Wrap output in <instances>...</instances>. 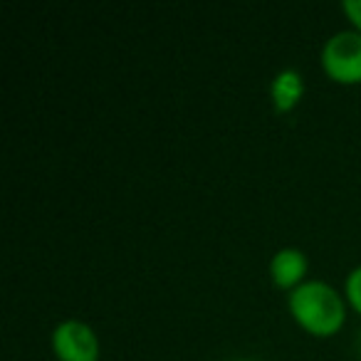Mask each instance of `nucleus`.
<instances>
[{"label": "nucleus", "instance_id": "8", "mask_svg": "<svg viewBox=\"0 0 361 361\" xmlns=\"http://www.w3.org/2000/svg\"><path fill=\"white\" fill-rule=\"evenodd\" d=\"M235 361H255V359H235Z\"/></svg>", "mask_w": 361, "mask_h": 361}, {"label": "nucleus", "instance_id": "1", "mask_svg": "<svg viewBox=\"0 0 361 361\" xmlns=\"http://www.w3.org/2000/svg\"><path fill=\"white\" fill-rule=\"evenodd\" d=\"M346 297L326 280H307L287 295V312L307 334L334 336L346 324Z\"/></svg>", "mask_w": 361, "mask_h": 361}, {"label": "nucleus", "instance_id": "5", "mask_svg": "<svg viewBox=\"0 0 361 361\" xmlns=\"http://www.w3.org/2000/svg\"><path fill=\"white\" fill-rule=\"evenodd\" d=\"M305 97V77L297 70H280L270 82V102L277 114H290Z\"/></svg>", "mask_w": 361, "mask_h": 361}, {"label": "nucleus", "instance_id": "6", "mask_svg": "<svg viewBox=\"0 0 361 361\" xmlns=\"http://www.w3.org/2000/svg\"><path fill=\"white\" fill-rule=\"evenodd\" d=\"M344 297L346 305L361 317V265H356L354 270L346 275L344 280Z\"/></svg>", "mask_w": 361, "mask_h": 361}, {"label": "nucleus", "instance_id": "3", "mask_svg": "<svg viewBox=\"0 0 361 361\" xmlns=\"http://www.w3.org/2000/svg\"><path fill=\"white\" fill-rule=\"evenodd\" d=\"M50 349L55 361H99L102 356L99 336L82 319H62L52 329Z\"/></svg>", "mask_w": 361, "mask_h": 361}, {"label": "nucleus", "instance_id": "7", "mask_svg": "<svg viewBox=\"0 0 361 361\" xmlns=\"http://www.w3.org/2000/svg\"><path fill=\"white\" fill-rule=\"evenodd\" d=\"M341 11H344L346 20L351 23V30L361 32V0H346V3H341Z\"/></svg>", "mask_w": 361, "mask_h": 361}, {"label": "nucleus", "instance_id": "2", "mask_svg": "<svg viewBox=\"0 0 361 361\" xmlns=\"http://www.w3.org/2000/svg\"><path fill=\"white\" fill-rule=\"evenodd\" d=\"M322 70L336 85H361V32H334L322 47Z\"/></svg>", "mask_w": 361, "mask_h": 361}, {"label": "nucleus", "instance_id": "4", "mask_svg": "<svg viewBox=\"0 0 361 361\" xmlns=\"http://www.w3.org/2000/svg\"><path fill=\"white\" fill-rule=\"evenodd\" d=\"M267 275H270L272 285L277 290L287 292L297 290L300 285H305L310 280V257L300 250V247H282L275 255L270 257V265H267Z\"/></svg>", "mask_w": 361, "mask_h": 361}, {"label": "nucleus", "instance_id": "9", "mask_svg": "<svg viewBox=\"0 0 361 361\" xmlns=\"http://www.w3.org/2000/svg\"><path fill=\"white\" fill-rule=\"evenodd\" d=\"M359 349H361V339H359Z\"/></svg>", "mask_w": 361, "mask_h": 361}]
</instances>
